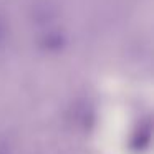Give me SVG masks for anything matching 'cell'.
<instances>
[{
	"instance_id": "6da1fadb",
	"label": "cell",
	"mask_w": 154,
	"mask_h": 154,
	"mask_svg": "<svg viewBox=\"0 0 154 154\" xmlns=\"http://www.w3.org/2000/svg\"><path fill=\"white\" fill-rule=\"evenodd\" d=\"M4 37H5V27H4V22H2V18H0V43H2Z\"/></svg>"
}]
</instances>
